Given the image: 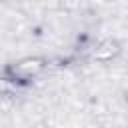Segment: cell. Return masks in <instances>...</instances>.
Listing matches in <instances>:
<instances>
[{"label":"cell","instance_id":"1","mask_svg":"<svg viewBox=\"0 0 128 128\" xmlns=\"http://www.w3.org/2000/svg\"><path fill=\"white\" fill-rule=\"evenodd\" d=\"M42 68H44V60H40V58H24V60L16 62L14 66H10V74L14 78L26 80V78H32L34 74H38Z\"/></svg>","mask_w":128,"mask_h":128},{"label":"cell","instance_id":"2","mask_svg":"<svg viewBox=\"0 0 128 128\" xmlns=\"http://www.w3.org/2000/svg\"><path fill=\"white\" fill-rule=\"evenodd\" d=\"M116 54H118V44L112 42V40H108V42H104L100 48H96L94 58H96V60H108V58H112V56H116Z\"/></svg>","mask_w":128,"mask_h":128},{"label":"cell","instance_id":"3","mask_svg":"<svg viewBox=\"0 0 128 128\" xmlns=\"http://www.w3.org/2000/svg\"><path fill=\"white\" fill-rule=\"evenodd\" d=\"M10 90V82L8 80H0V94L2 92H8Z\"/></svg>","mask_w":128,"mask_h":128}]
</instances>
